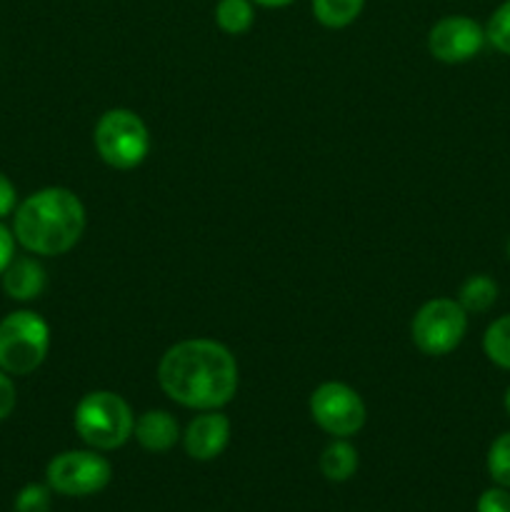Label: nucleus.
Instances as JSON below:
<instances>
[{
    "mask_svg": "<svg viewBox=\"0 0 510 512\" xmlns=\"http://www.w3.org/2000/svg\"><path fill=\"white\" fill-rule=\"evenodd\" d=\"M158 385L188 410H220L238 395L240 368L228 345L188 338L170 345L158 363Z\"/></svg>",
    "mask_w": 510,
    "mask_h": 512,
    "instance_id": "nucleus-1",
    "label": "nucleus"
},
{
    "mask_svg": "<svg viewBox=\"0 0 510 512\" xmlns=\"http://www.w3.org/2000/svg\"><path fill=\"white\" fill-rule=\"evenodd\" d=\"M85 205L73 190L43 188L18 203L13 215L15 243L28 253L55 258L78 245L85 233Z\"/></svg>",
    "mask_w": 510,
    "mask_h": 512,
    "instance_id": "nucleus-2",
    "label": "nucleus"
},
{
    "mask_svg": "<svg viewBox=\"0 0 510 512\" xmlns=\"http://www.w3.org/2000/svg\"><path fill=\"white\" fill-rule=\"evenodd\" d=\"M73 425L88 448L108 453L123 448L133 438L135 415L123 395L113 390H93L75 405Z\"/></svg>",
    "mask_w": 510,
    "mask_h": 512,
    "instance_id": "nucleus-3",
    "label": "nucleus"
},
{
    "mask_svg": "<svg viewBox=\"0 0 510 512\" xmlns=\"http://www.w3.org/2000/svg\"><path fill=\"white\" fill-rule=\"evenodd\" d=\"M93 143L100 160L115 170H133L150 153V130L130 108H110L98 118Z\"/></svg>",
    "mask_w": 510,
    "mask_h": 512,
    "instance_id": "nucleus-4",
    "label": "nucleus"
},
{
    "mask_svg": "<svg viewBox=\"0 0 510 512\" xmlns=\"http://www.w3.org/2000/svg\"><path fill=\"white\" fill-rule=\"evenodd\" d=\"M50 350V328L33 310H15L0 320V370L8 375H30L45 363Z\"/></svg>",
    "mask_w": 510,
    "mask_h": 512,
    "instance_id": "nucleus-5",
    "label": "nucleus"
},
{
    "mask_svg": "<svg viewBox=\"0 0 510 512\" xmlns=\"http://www.w3.org/2000/svg\"><path fill=\"white\" fill-rule=\"evenodd\" d=\"M468 333V313L453 298H433L418 308L410 320V340L428 358H443L463 343Z\"/></svg>",
    "mask_w": 510,
    "mask_h": 512,
    "instance_id": "nucleus-6",
    "label": "nucleus"
},
{
    "mask_svg": "<svg viewBox=\"0 0 510 512\" xmlns=\"http://www.w3.org/2000/svg\"><path fill=\"white\" fill-rule=\"evenodd\" d=\"M110 478H113V465L100 455V450L93 448L65 450L55 455L45 468L50 490L65 498H88V495L103 493Z\"/></svg>",
    "mask_w": 510,
    "mask_h": 512,
    "instance_id": "nucleus-7",
    "label": "nucleus"
},
{
    "mask_svg": "<svg viewBox=\"0 0 510 512\" xmlns=\"http://www.w3.org/2000/svg\"><path fill=\"white\" fill-rule=\"evenodd\" d=\"M308 410L313 423L330 438H353L368 420V408L358 390L338 380L320 383L310 393Z\"/></svg>",
    "mask_w": 510,
    "mask_h": 512,
    "instance_id": "nucleus-8",
    "label": "nucleus"
},
{
    "mask_svg": "<svg viewBox=\"0 0 510 512\" xmlns=\"http://www.w3.org/2000/svg\"><path fill=\"white\" fill-rule=\"evenodd\" d=\"M485 43V28L470 15H445L428 30V53L448 65L468 63Z\"/></svg>",
    "mask_w": 510,
    "mask_h": 512,
    "instance_id": "nucleus-9",
    "label": "nucleus"
},
{
    "mask_svg": "<svg viewBox=\"0 0 510 512\" xmlns=\"http://www.w3.org/2000/svg\"><path fill=\"white\" fill-rule=\"evenodd\" d=\"M230 418L220 410H203L188 423L183 433V448L188 458L208 463L223 455L230 443Z\"/></svg>",
    "mask_w": 510,
    "mask_h": 512,
    "instance_id": "nucleus-10",
    "label": "nucleus"
},
{
    "mask_svg": "<svg viewBox=\"0 0 510 512\" xmlns=\"http://www.w3.org/2000/svg\"><path fill=\"white\" fill-rule=\"evenodd\" d=\"M133 438L148 453H168L183 438V433H180V425L173 413H168V410H145L143 415L135 418Z\"/></svg>",
    "mask_w": 510,
    "mask_h": 512,
    "instance_id": "nucleus-11",
    "label": "nucleus"
},
{
    "mask_svg": "<svg viewBox=\"0 0 510 512\" xmlns=\"http://www.w3.org/2000/svg\"><path fill=\"white\" fill-rule=\"evenodd\" d=\"M3 290L8 298L18 300V303H30V300L40 298L48 285L45 278V268L35 258H13L8 268L3 270Z\"/></svg>",
    "mask_w": 510,
    "mask_h": 512,
    "instance_id": "nucleus-12",
    "label": "nucleus"
},
{
    "mask_svg": "<svg viewBox=\"0 0 510 512\" xmlns=\"http://www.w3.org/2000/svg\"><path fill=\"white\" fill-rule=\"evenodd\" d=\"M320 473L330 483H345V480L353 478L358 473V450L350 443V438H333V443H328L320 453Z\"/></svg>",
    "mask_w": 510,
    "mask_h": 512,
    "instance_id": "nucleus-13",
    "label": "nucleus"
},
{
    "mask_svg": "<svg viewBox=\"0 0 510 512\" xmlns=\"http://www.w3.org/2000/svg\"><path fill=\"white\" fill-rule=\"evenodd\" d=\"M495 300H498V283H495L490 275H470V278L460 285L458 303L463 305V310L468 315L488 313L495 305Z\"/></svg>",
    "mask_w": 510,
    "mask_h": 512,
    "instance_id": "nucleus-14",
    "label": "nucleus"
},
{
    "mask_svg": "<svg viewBox=\"0 0 510 512\" xmlns=\"http://www.w3.org/2000/svg\"><path fill=\"white\" fill-rule=\"evenodd\" d=\"M253 5V0H218L215 3V25L225 35L248 33L255 23Z\"/></svg>",
    "mask_w": 510,
    "mask_h": 512,
    "instance_id": "nucleus-15",
    "label": "nucleus"
},
{
    "mask_svg": "<svg viewBox=\"0 0 510 512\" xmlns=\"http://www.w3.org/2000/svg\"><path fill=\"white\" fill-rule=\"evenodd\" d=\"M365 0H313V15L323 28H348L363 13Z\"/></svg>",
    "mask_w": 510,
    "mask_h": 512,
    "instance_id": "nucleus-16",
    "label": "nucleus"
},
{
    "mask_svg": "<svg viewBox=\"0 0 510 512\" xmlns=\"http://www.w3.org/2000/svg\"><path fill=\"white\" fill-rule=\"evenodd\" d=\"M483 353L493 365L510 370V315L488 325L483 335Z\"/></svg>",
    "mask_w": 510,
    "mask_h": 512,
    "instance_id": "nucleus-17",
    "label": "nucleus"
},
{
    "mask_svg": "<svg viewBox=\"0 0 510 512\" xmlns=\"http://www.w3.org/2000/svg\"><path fill=\"white\" fill-rule=\"evenodd\" d=\"M485 465H488V475L495 485L510 490V430L508 433L498 435V438L490 443L488 458H485Z\"/></svg>",
    "mask_w": 510,
    "mask_h": 512,
    "instance_id": "nucleus-18",
    "label": "nucleus"
},
{
    "mask_svg": "<svg viewBox=\"0 0 510 512\" xmlns=\"http://www.w3.org/2000/svg\"><path fill=\"white\" fill-rule=\"evenodd\" d=\"M485 40L498 53L510 55V0H505V3H500L493 10V15L488 18V25H485Z\"/></svg>",
    "mask_w": 510,
    "mask_h": 512,
    "instance_id": "nucleus-19",
    "label": "nucleus"
},
{
    "mask_svg": "<svg viewBox=\"0 0 510 512\" xmlns=\"http://www.w3.org/2000/svg\"><path fill=\"white\" fill-rule=\"evenodd\" d=\"M50 485L30 483L15 495V512H48L50 510Z\"/></svg>",
    "mask_w": 510,
    "mask_h": 512,
    "instance_id": "nucleus-20",
    "label": "nucleus"
},
{
    "mask_svg": "<svg viewBox=\"0 0 510 512\" xmlns=\"http://www.w3.org/2000/svg\"><path fill=\"white\" fill-rule=\"evenodd\" d=\"M475 512H510V490L495 485V488L480 493Z\"/></svg>",
    "mask_w": 510,
    "mask_h": 512,
    "instance_id": "nucleus-21",
    "label": "nucleus"
},
{
    "mask_svg": "<svg viewBox=\"0 0 510 512\" xmlns=\"http://www.w3.org/2000/svg\"><path fill=\"white\" fill-rule=\"evenodd\" d=\"M18 403V395H15V385L10 380V375L5 370H0V420L10 418V413L15 410Z\"/></svg>",
    "mask_w": 510,
    "mask_h": 512,
    "instance_id": "nucleus-22",
    "label": "nucleus"
},
{
    "mask_svg": "<svg viewBox=\"0 0 510 512\" xmlns=\"http://www.w3.org/2000/svg\"><path fill=\"white\" fill-rule=\"evenodd\" d=\"M18 208V193H15V185L10 183V178L5 173H0V220L5 215L15 213Z\"/></svg>",
    "mask_w": 510,
    "mask_h": 512,
    "instance_id": "nucleus-23",
    "label": "nucleus"
},
{
    "mask_svg": "<svg viewBox=\"0 0 510 512\" xmlns=\"http://www.w3.org/2000/svg\"><path fill=\"white\" fill-rule=\"evenodd\" d=\"M13 258H15V235L13 230H8L3 223H0V275H3V270L8 268Z\"/></svg>",
    "mask_w": 510,
    "mask_h": 512,
    "instance_id": "nucleus-24",
    "label": "nucleus"
},
{
    "mask_svg": "<svg viewBox=\"0 0 510 512\" xmlns=\"http://www.w3.org/2000/svg\"><path fill=\"white\" fill-rule=\"evenodd\" d=\"M255 5H263V8H288L295 0H253Z\"/></svg>",
    "mask_w": 510,
    "mask_h": 512,
    "instance_id": "nucleus-25",
    "label": "nucleus"
},
{
    "mask_svg": "<svg viewBox=\"0 0 510 512\" xmlns=\"http://www.w3.org/2000/svg\"><path fill=\"white\" fill-rule=\"evenodd\" d=\"M503 405H505V410H508V415H510V388L505 390V398H503Z\"/></svg>",
    "mask_w": 510,
    "mask_h": 512,
    "instance_id": "nucleus-26",
    "label": "nucleus"
},
{
    "mask_svg": "<svg viewBox=\"0 0 510 512\" xmlns=\"http://www.w3.org/2000/svg\"><path fill=\"white\" fill-rule=\"evenodd\" d=\"M508 258H510V240H508Z\"/></svg>",
    "mask_w": 510,
    "mask_h": 512,
    "instance_id": "nucleus-27",
    "label": "nucleus"
}]
</instances>
